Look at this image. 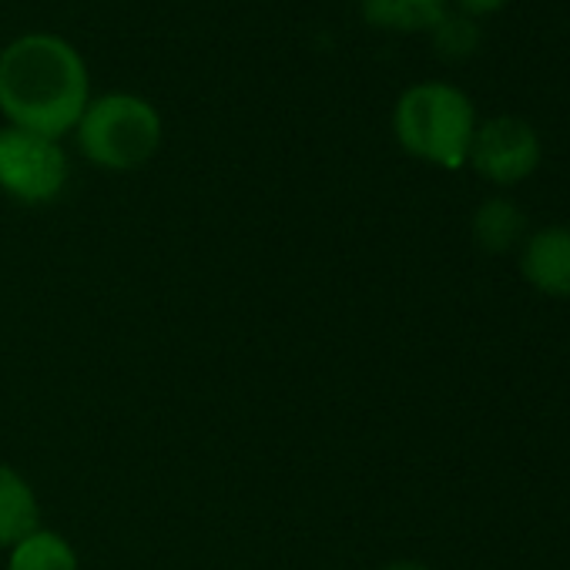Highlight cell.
<instances>
[{"label": "cell", "mask_w": 570, "mask_h": 570, "mask_svg": "<svg viewBox=\"0 0 570 570\" xmlns=\"http://www.w3.org/2000/svg\"><path fill=\"white\" fill-rule=\"evenodd\" d=\"M75 135L81 155L91 165L105 171H131L155 158L165 128H161V115L145 98L128 91H111L88 101Z\"/></svg>", "instance_id": "cell-3"}, {"label": "cell", "mask_w": 570, "mask_h": 570, "mask_svg": "<svg viewBox=\"0 0 570 570\" xmlns=\"http://www.w3.org/2000/svg\"><path fill=\"white\" fill-rule=\"evenodd\" d=\"M520 272L537 293L570 299V228L547 225L523 242Z\"/></svg>", "instance_id": "cell-6"}, {"label": "cell", "mask_w": 570, "mask_h": 570, "mask_svg": "<svg viewBox=\"0 0 570 570\" xmlns=\"http://www.w3.org/2000/svg\"><path fill=\"white\" fill-rule=\"evenodd\" d=\"M41 527V503L35 487L14 470L0 463V550H11L28 533Z\"/></svg>", "instance_id": "cell-7"}, {"label": "cell", "mask_w": 570, "mask_h": 570, "mask_svg": "<svg viewBox=\"0 0 570 570\" xmlns=\"http://www.w3.org/2000/svg\"><path fill=\"white\" fill-rule=\"evenodd\" d=\"M523 235H527V215L507 195H493L473 212V238L490 255L510 252L513 245L523 242Z\"/></svg>", "instance_id": "cell-9"}, {"label": "cell", "mask_w": 570, "mask_h": 570, "mask_svg": "<svg viewBox=\"0 0 570 570\" xmlns=\"http://www.w3.org/2000/svg\"><path fill=\"white\" fill-rule=\"evenodd\" d=\"M8 570H81V563L75 547L61 533L38 527L35 533H28L21 543L11 547Z\"/></svg>", "instance_id": "cell-10"}, {"label": "cell", "mask_w": 570, "mask_h": 570, "mask_svg": "<svg viewBox=\"0 0 570 570\" xmlns=\"http://www.w3.org/2000/svg\"><path fill=\"white\" fill-rule=\"evenodd\" d=\"M473 131V101L463 88L446 81H420L406 88L393 108V135L400 148L436 168H463Z\"/></svg>", "instance_id": "cell-2"}, {"label": "cell", "mask_w": 570, "mask_h": 570, "mask_svg": "<svg viewBox=\"0 0 570 570\" xmlns=\"http://www.w3.org/2000/svg\"><path fill=\"white\" fill-rule=\"evenodd\" d=\"M68 155L55 138L0 128V191L24 205H48L68 185Z\"/></svg>", "instance_id": "cell-4"}, {"label": "cell", "mask_w": 570, "mask_h": 570, "mask_svg": "<svg viewBox=\"0 0 570 570\" xmlns=\"http://www.w3.org/2000/svg\"><path fill=\"white\" fill-rule=\"evenodd\" d=\"M360 14L376 31L420 35L446 14V0H360Z\"/></svg>", "instance_id": "cell-8"}, {"label": "cell", "mask_w": 570, "mask_h": 570, "mask_svg": "<svg viewBox=\"0 0 570 570\" xmlns=\"http://www.w3.org/2000/svg\"><path fill=\"white\" fill-rule=\"evenodd\" d=\"M540 155H543L540 135L527 118L497 115V118L476 121L466 161L473 165L480 178L507 188V185H520L523 178H530L540 165Z\"/></svg>", "instance_id": "cell-5"}, {"label": "cell", "mask_w": 570, "mask_h": 570, "mask_svg": "<svg viewBox=\"0 0 570 570\" xmlns=\"http://www.w3.org/2000/svg\"><path fill=\"white\" fill-rule=\"evenodd\" d=\"M91 101L85 58L58 35H24L0 51V111L14 128L61 138Z\"/></svg>", "instance_id": "cell-1"}, {"label": "cell", "mask_w": 570, "mask_h": 570, "mask_svg": "<svg viewBox=\"0 0 570 570\" xmlns=\"http://www.w3.org/2000/svg\"><path fill=\"white\" fill-rule=\"evenodd\" d=\"M510 0H456V11L470 14V18H490L497 11H503Z\"/></svg>", "instance_id": "cell-12"}, {"label": "cell", "mask_w": 570, "mask_h": 570, "mask_svg": "<svg viewBox=\"0 0 570 570\" xmlns=\"http://www.w3.org/2000/svg\"><path fill=\"white\" fill-rule=\"evenodd\" d=\"M383 570H433V567H426L420 560H396V563H386Z\"/></svg>", "instance_id": "cell-13"}, {"label": "cell", "mask_w": 570, "mask_h": 570, "mask_svg": "<svg viewBox=\"0 0 570 570\" xmlns=\"http://www.w3.org/2000/svg\"><path fill=\"white\" fill-rule=\"evenodd\" d=\"M433 51L443 58V61H466L480 51V41H483V31L476 24V18L463 14V11H446L433 31Z\"/></svg>", "instance_id": "cell-11"}]
</instances>
